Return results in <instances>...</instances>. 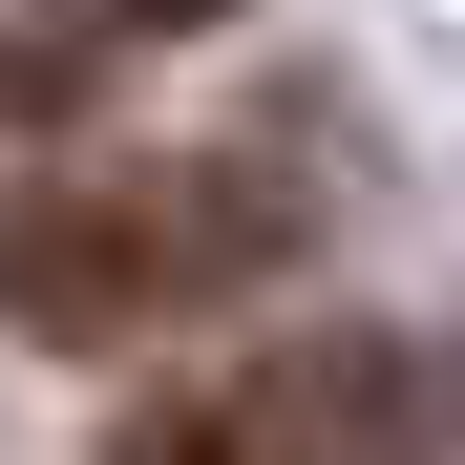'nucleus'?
<instances>
[{"instance_id": "1", "label": "nucleus", "mask_w": 465, "mask_h": 465, "mask_svg": "<svg viewBox=\"0 0 465 465\" xmlns=\"http://www.w3.org/2000/svg\"><path fill=\"white\" fill-rule=\"evenodd\" d=\"M275 191L254 170H43L22 191V232H0V296H22V339H64V360H127V339H170L191 296H232V275H275Z\"/></svg>"}, {"instance_id": "2", "label": "nucleus", "mask_w": 465, "mask_h": 465, "mask_svg": "<svg viewBox=\"0 0 465 465\" xmlns=\"http://www.w3.org/2000/svg\"><path fill=\"white\" fill-rule=\"evenodd\" d=\"M106 465H444V360L402 339H275L212 381H148Z\"/></svg>"}]
</instances>
